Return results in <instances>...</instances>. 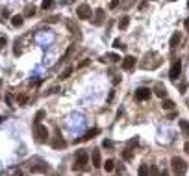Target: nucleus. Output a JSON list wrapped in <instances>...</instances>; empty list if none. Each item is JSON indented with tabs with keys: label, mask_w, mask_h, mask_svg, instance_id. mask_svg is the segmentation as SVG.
<instances>
[{
	"label": "nucleus",
	"mask_w": 189,
	"mask_h": 176,
	"mask_svg": "<svg viewBox=\"0 0 189 176\" xmlns=\"http://www.w3.org/2000/svg\"><path fill=\"white\" fill-rule=\"evenodd\" d=\"M171 167H172V171H174L176 174H185V172H187V163H185V159L178 158V156L171 159Z\"/></svg>",
	"instance_id": "7ed1b4c3"
},
{
	"label": "nucleus",
	"mask_w": 189,
	"mask_h": 176,
	"mask_svg": "<svg viewBox=\"0 0 189 176\" xmlns=\"http://www.w3.org/2000/svg\"><path fill=\"white\" fill-rule=\"evenodd\" d=\"M72 71H74L72 67H67V69H65V71H63V72L58 76V78H59V80H67V78H69V76L72 74Z\"/></svg>",
	"instance_id": "2eb2a0df"
},
{
	"label": "nucleus",
	"mask_w": 189,
	"mask_h": 176,
	"mask_svg": "<svg viewBox=\"0 0 189 176\" xmlns=\"http://www.w3.org/2000/svg\"><path fill=\"white\" fill-rule=\"evenodd\" d=\"M128 24H130V17H120V20H119V28H120V30H126Z\"/></svg>",
	"instance_id": "4468645a"
},
{
	"label": "nucleus",
	"mask_w": 189,
	"mask_h": 176,
	"mask_svg": "<svg viewBox=\"0 0 189 176\" xmlns=\"http://www.w3.org/2000/svg\"><path fill=\"white\" fill-rule=\"evenodd\" d=\"M184 26H185V30H189V17L185 19V23H184Z\"/></svg>",
	"instance_id": "473e14b6"
},
{
	"label": "nucleus",
	"mask_w": 189,
	"mask_h": 176,
	"mask_svg": "<svg viewBox=\"0 0 189 176\" xmlns=\"http://www.w3.org/2000/svg\"><path fill=\"white\" fill-rule=\"evenodd\" d=\"M104 23V9L102 8H98V9H95V19H93V24L95 26H100Z\"/></svg>",
	"instance_id": "6e6552de"
},
{
	"label": "nucleus",
	"mask_w": 189,
	"mask_h": 176,
	"mask_svg": "<svg viewBox=\"0 0 189 176\" xmlns=\"http://www.w3.org/2000/svg\"><path fill=\"white\" fill-rule=\"evenodd\" d=\"M137 143H139V139H137V137H132V139L128 141V147H133V145H137Z\"/></svg>",
	"instance_id": "cd10ccee"
},
{
	"label": "nucleus",
	"mask_w": 189,
	"mask_h": 176,
	"mask_svg": "<svg viewBox=\"0 0 189 176\" xmlns=\"http://www.w3.org/2000/svg\"><path fill=\"white\" fill-rule=\"evenodd\" d=\"M76 15H78V19H82V20L89 19V17L93 15L91 6H89V4H80V6H78V9H76Z\"/></svg>",
	"instance_id": "20e7f679"
},
{
	"label": "nucleus",
	"mask_w": 189,
	"mask_h": 176,
	"mask_svg": "<svg viewBox=\"0 0 189 176\" xmlns=\"http://www.w3.org/2000/svg\"><path fill=\"white\" fill-rule=\"evenodd\" d=\"M102 147H104V148H111V147H113V143H111L109 139H104V143H102Z\"/></svg>",
	"instance_id": "bb28decb"
},
{
	"label": "nucleus",
	"mask_w": 189,
	"mask_h": 176,
	"mask_svg": "<svg viewBox=\"0 0 189 176\" xmlns=\"http://www.w3.org/2000/svg\"><path fill=\"white\" fill-rule=\"evenodd\" d=\"M154 93H156V95H158L160 98H165V96H167V91H165V87H163L161 83H158V85H156V89H154Z\"/></svg>",
	"instance_id": "ddd939ff"
},
{
	"label": "nucleus",
	"mask_w": 189,
	"mask_h": 176,
	"mask_svg": "<svg viewBox=\"0 0 189 176\" xmlns=\"http://www.w3.org/2000/svg\"><path fill=\"white\" fill-rule=\"evenodd\" d=\"M87 163H89V152H87V150H78V152H76V158H74L72 169H74V171H84Z\"/></svg>",
	"instance_id": "f257e3e1"
},
{
	"label": "nucleus",
	"mask_w": 189,
	"mask_h": 176,
	"mask_svg": "<svg viewBox=\"0 0 189 176\" xmlns=\"http://www.w3.org/2000/svg\"><path fill=\"white\" fill-rule=\"evenodd\" d=\"M26 100H28V98H26L24 95H22V96H19V102H20V104H26Z\"/></svg>",
	"instance_id": "c756f323"
},
{
	"label": "nucleus",
	"mask_w": 189,
	"mask_h": 176,
	"mask_svg": "<svg viewBox=\"0 0 189 176\" xmlns=\"http://www.w3.org/2000/svg\"><path fill=\"white\" fill-rule=\"evenodd\" d=\"M98 132H100L98 128H91V130H89L87 134H85V135L82 137V141H89V139H93L95 135H98Z\"/></svg>",
	"instance_id": "f8f14e48"
},
{
	"label": "nucleus",
	"mask_w": 189,
	"mask_h": 176,
	"mask_svg": "<svg viewBox=\"0 0 189 176\" xmlns=\"http://www.w3.org/2000/svg\"><path fill=\"white\" fill-rule=\"evenodd\" d=\"M187 8H189V0H187Z\"/></svg>",
	"instance_id": "f704fd0d"
},
{
	"label": "nucleus",
	"mask_w": 189,
	"mask_h": 176,
	"mask_svg": "<svg viewBox=\"0 0 189 176\" xmlns=\"http://www.w3.org/2000/svg\"><path fill=\"white\" fill-rule=\"evenodd\" d=\"M72 2H76V0H67V4H72Z\"/></svg>",
	"instance_id": "72a5a7b5"
},
{
	"label": "nucleus",
	"mask_w": 189,
	"mask_h": 176,
	"mask_svg": "<svg viewBox=\"0 0 189 176\" xmlns=\"http://www.w3.org/2000/svg\"><path fill=\"white\" fill-rule=\"evenodd\" d=\"M161 108H163V109H174V102H172V100H169V98H163Z\"/></svg>",
	"instance_id": "dca6fc26"
},
{
	"label": "nucleus",
	"mask_w": 189,
	"mask_h": 176,
	"mask_svg": "<svg viewBox=\"0 0 189 176\" xmlns=\"http://www.w3.org/2000/svg\"><path fill=\"white\" fill-rule=\"evenodd\" d=\"M102 167L109 172V171H113V169H115V161H113V159H106V163H102Z\"/></svg>",
	"instance_id": "a211bd4d"
},
{
	"label": "nucleus",
	"mask_w": 189,
	"mask_h": 176,
	"mask_svg": "<svg viewBox=\"0 0 189 176\" xmlns=\"http://www.w3.org/2000/svg\"><path fill=\"white\" fill-rule=\"evenodd\" d=\"M113 47H115V48H120V50L124 48V45L120 43V39H115V41H113Z\"/></svg>",
	"instance_id": "a878e982"
},
{
	"label": "nucleus",
	"mask_w": 189,
	"mask_h": 176,
	"mask_svg": "<svg viewBox=\"0 0 189 176\" xmlns=\"http://www.w3.org/2000/svg\"><path fill=\"white\" fill-rule=\"evenodd\" d=\"M171 2H174V0H171Z\"/></svg>",
	"instance_id": "c9c22d12"
},
{
	"label": "nucleus",
	"mask_w": 189,
	"mask_h": 176,
	"mask_svg": "<svg viewBox=\"0 0 189 176\" xmlns=\"http://www.w3.org/2000/svg\"><path fill=\"white\" fill-rule=\"evenodd\" d=\"M41 8H43V9H50V8H52V0H43Z\"/></svg>",
	"instance_id": "5701e85b"
},
{
	"label": "nucleus",
	"mask_w": 189,
	"mask_h": 176,
	"mask_svg": "<svg viewBox=\"0 0 189 176\" xmlns=\"http://www.w3.org/2000/svg\"><path fill=\"white\" fill-rule=\"evenodd\" d=\"M33 13H35V8H33V6H28L26 11H24V15H26V17H32Z\"/></svg>",
	"instance_id": "4be33fe9"
},
{
	"label": "nucleus",
	"mask_w": 189,
	"mask_h": 176,
	"mask_svg": "<svg viewBox=\"0 0 189 176\" xmlns=\"http://www.w3.org/2000/svg\"><path fill=\"white\" fill-rule=\"evenodd\" d=\"M11 24H13V26H20L22 24V17L20 15H15L13 19H11Z\"/></svg>",
	"instance_id": "aec40b11"
},
{
	"label": "nucleus",
	"mask_w": 189,
	"mask_h": 176,
	"mask_svg": "<svg viewBox=\"0 0 189 176\" xmlns=\"http://www.w3.org/2000/svg\"><path fill=\"white\" fill-rule=\"evenodd\" d=\"M133 67H136V58L133 56H126L124 59H122V69L124 71H132Z\"/></svg>",
	"instance_id": "0eeeda50"
},
{
	"label": "nucleus",
	"mask_w": 189,
	"mask_h": 176,
	"mask_svg": "<svg viewBox=\"0 0 189 176\" xmlns=\"http://www.w3.org/2000/svg\"><path fill=\"white\" fill-rule=\"evenodd\" d=\"M106 59H111V61H120V58L117 56V54H108V56H104V58H102V61H106Z\"/></svg>",
	"instance_id": "412c9836"
},
{
	"label": "nucleus",
	"mask_w": 189,
	"mask_h": 176,
	"mask_svg": "<svg viewBox=\"0 0 189 176\" xmlns=\"http://www.w3.org/2000/svg\"><path fill=\"white\" fill-rule=\"evenodd\" d=\"M119 2H120V0H111V4H109V8H111V9H115V8L119 6Z\"/></svg>",
	"instance_id": "c85d7f7f"
},
{
	"label": "nucleus",
	"mask_w": 189,
	"mask_h": 176,
	"mask_svg": "<svg viewBox=\"0 0 189 176\" xmlns=\"http://www.w3.org/2000/svg\"><path fill=\"white\" fill-rule=\"evenodd\" d=\"M43 117H44V111L41 109V111H37V113H35V123H41V120H43Z\"/></svg>",
	"instance_id": "b1692460"
},
{
	"label": "nucleus",
	"mask_w": 189,
	"mask_h": 176,
	"mask_svg": "<svg viewBox=\"0 0 189 176\" xmlns=\"http://www.w3.org/2000/svg\"><path fill=\"white\" fill-rule=\"evenodd\" d=\"M6 43H8V39H6V37H0V47H4Z\"/></svg>",
	"instance_id": "7c9ffc66"
},
{
	"label": "nucleus",
	"mask_w": 189,
	"mask_h": 176,
	"mask_svg": "<svg viewBox=\"0 0 189 176\" xmlns=\"http://www.w3.org/2000/svg\"><path fill=\"white\" fill-rule=\"evenodd\" d=\"M178 124H180V130L184 132V135L189 139V120H184V119H180V120H178Z\"/></svg>",
	"instance_id": "9b49d317"
},
{
	"label": "nucleus",
	"mask_w": 189,
	"mask_h": 176,
	"mask_svg": "<svg viewBox=\"0 0 189 176\" xmlns=\"http://www.w3.org/2000/svg\"><path fill=\"white\" fill-rule=\"evenodd\" d=\"M122 158H124L126 161H130V159H132V152H130V150H124V152H122Z\"/></svg>",
	"instance_id": "393cba45"
},
{
	"label": "nucleus",
	"mask_w": 189,
	"mask_h": 176,
	"mask_svg": "<svg viewBox=\"0 0 189 176\" xmlns=\"http://www.w3.org/2000/svg\"><path fill=\"white\" fill-rule=\"evenodd\" d=\"M65 145H67V143H65L61 137H58V139H54V141H52V147H54V148H63Z\"/></svg>",
	"instance_id": "f3484780"
},
{
	"label": "nucleus",
	"mask_w": 189,
	"mask_h": 176,
	"mask_svg": "<svg viewBox=\"0 0 189 176\" xmlns=\"http://www.w3.org/2000/svg\"><path fill=\"white\" fill-rule=\"evenodd\" d=\"M184 150H185V152L189 154V141H187V143H185V145H184Z\"/></svg>",
	"instance_id": "2f4dec72"
},
{
	"label": "nucleus",
	"mask_w": 189,
	"mask_h": 176,
	"mask_svg": "<svg viewBox=\"0 0 189 176\" xmlns=\"http://www.w3.org/2000/svg\"><path fill=\"white\" fill-rule=\"evenodd\" d=\"M139 174H141V176H147V174H150L148 165H141V167H139Z\"/></svg>",
	"instance_id": "6ab92c4d"
},
{
	"label": "nucleus",
	"mask_w": 189,
	"mask_h": 176,
	"mask_svg": "<svg viewBox=\"0 0 189 176\" xmlns=\"http://www.w3.org/2000/svg\"><path fill=\"white\" fill-rule=\"evenodd\" d=\"M180 41H182V34H180V32H174V34H172V37H171V41H169L171 48H176L178 45H180Z\"/></svg>",
	"instance_id": "1a4fd4ad"
},
{
	"label": "nucleus",
	"mask_w": 189,
	"mask_h": 176,
	"mask_svg": "<svg viewBox=\"0 0 189 176\" xmlns=\"http://www.w3.org/2000/svg\"><path fill=\"white\" fill-rule=\"evenodd\" d=\"M33 135H35V141L37 143H47V139H48L47 126H43L41 123H35V126H33Z\"/></svg>",
	"instance_id": "f03ea898"
},
{
	"label": "nucleus",
	"mask_w": 189,
	"mask_h": 176,
	"mask_svg": "<svg viewBox=\"0 0 189 176\" xmlns=\"http://www.w3.org/2000/svg\"><path fill=\"white\" fill-rule=\"evenodd\" d=\"M91 159H93V165H95V167H102V158H100V150H93Z\"/></svg>",
	"instance_id": "9d476101"
},
{
	"label": "nucleus",
	"mask_w": 189,
	"mask_h": 176,
	"mask_svg": "<svg viewBox=\"0 0 189 176\" xmlns=\"http://www.w3.org/2000/svg\"><path fill=\"white\" fill-rule=\"evenodd\" d=\"M180 72H182V63L180 61H174L172 67H171V71H169V78L171 80H178V78H180Z\"/></svg>",
	"instance_id": "39448f33"
},
{
	"label": "nucleus",
	"mask_w": 189,
	"mask_h": 176,
	"mask_svg": "<svg viewBox=\"0 0 189 176\" xmlns=\"http://www.w3.org/2000/svg\"><path fill=\"white\" fill-rule=\"evenodd\" d=\"M150 98V89H147V87H139V89L136 91V100H148Z\"/></svg>",
	"instance_id": "423d86ee"
}]
</instances>
